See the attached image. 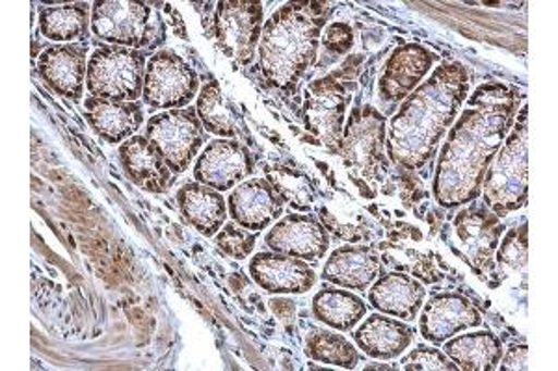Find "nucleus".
Segmentation results:
<instances>
[{
    "label": "nucleus",
    "instance_id": "f257e3e1",
    "mask_svg": "<svg viewBox=\"0 0 558 371\" xmlns=\"http://www.w3.org/2000/svg\"><path fill=\"white\" fill-rule=\"evenodd\" d=\"M521 101L520 91L502 83L483 84L471 95L439 152L434 196L441 207L481 197L486 171L512 131Z\"/></svg>",
    "mask_w": 558,
    "mask_h": 371
},
{
    "label": "nucleus",
    "instance_id": "f03ea898",
    "mask_svg": "<svg viewBox=\"0 0 558 371\" xmlns=\"http://www.w3.org/2000/svg\"><path fill=\"white\" fill-rule=\"evenodd\" d=\"M468 94L470 73L462 63L439 65L391 120L386 141L389 160L408 171L430 162Z\"/></svg>",
    "mask_w": 558,
    "mask_h": 371
},
{
    "label": "nucleus",
    "instance_id": "7ed1b4c3",
    "mask_svg": "<svg viewBox=\"0 0 558 371\" xmlns=\"http://www.w3.org/2000/svg\"><path fill=\"white\" fill-rule=\"evenodd\" d=\"M328 13L326 2H289L265 23L259 65L270 86L289 91L312 67Z\"/></svg>",
    "mask_w": 558,
    "mask_h": 371
},
{
    "label": "nucleus",
    "instance_id": "20e7f679",
    "mask_svg": "<svg viewBox=\"0 0 558 371\" xmlns=\"http://www.w3.org/2000/svg\"><path fill=\"white\" fill-rule=\"evenodd\" d=\"M515 123L484 176V205L502 215L518 212L529 197V108L515 115Z\"/></svg>",
    "mask_w": 558,
    "mask_h": 371
},
{
    "label": "nucleus",
    "instance_id": "39448f33",
    "mask_svg": "<svg viewBox=\"0 0 558 371\" xmlns=\"http://www.w3.org/2000/svg\"><path fill=\"white\" fill-rule=\"evenodd\" d=\"M357 62L360 58H350L341 70L318 78L305 89V128L333 154H339L343 138L344 114L354 91Z\"/></svg>",
    "mask_w": 558,
    "mask_h": 371
},
{
    "label": "nucleus",
    "instance_id": "423d86ee",
    "mask_svg": "<svg viewBox=\"0 0 558 371\" xmlns=\"http://www.w3.org/2000/svg\"><path fill=\"white\" fill-rule=\"evenodd\" d=\"M146 52L125 47H99L89 57L86 88L92 97L138 102L146 78Z\"/></svg>",
    "mask_w": 558,
    "mask_h": 371
},
{
    "label": "nucleus",
    "instance_id": "0eeeda50",
    "mask_svg": "<svg viewBox=\"0 0 558 371\" xmlns=\"http://www.w3.org/2000/svg\"><path fill=\"white\" fill-rule=\"evenodd\" d=\"M92 30L97 38L114 47L147 49L155 39L165 36L162 20L151 4L136 0H105L92 8Z\"/></svg>",
    "mask_w": 558,
    "mask_h": 371
},
{
    "label": "nucleus",
    "instance_id": "6e6552de",
    "mask_svg": "<svg viewBox=\"0 0 558 371\" xmlns=\"http://www.w3.org/2000/svg\"><path fill=\"white\" fill-rule=\"evenodd\" d=\"M146 138L159 149L170 171L179 175L189 170L204 147L205 128L196 110L179 108L153 115L147 121Z\"/></svg>",
    "mask_w": 558,
    "mask_h": 371
},
{
    "label": "nucleus",
    "instance_id": "1a4fd4ad",
    "mask_svg": "<svg viewBox=\"0 0 558 371\" xmlns=\"http://www.w3.org/2000/svg\"><path fill=\"white\" fill-rule=\"evenodd\" d=\"M386 120L373 107L355 108L343 128L339 154L365 181L380 178L386 170Z\"/></svg>",
    "mask_w": 558,
    "mask_h": 371
},
{
    "label": "nucleus",
    "instance_id": "9d476101",
    "mask_svg": "<svg viewBox=\"0 0 558 371\" xmlns=\"http://www.w3.org/2000/svg\"><path fill=\"white\" fill-rule=\"evenodd\" d=\"M199 78L183 58L172 51L155 52L146 67L142 99L155 110H179L196 97Z\"/></svg>",
    "mask_w": 558,
    "mask_h": 371
},
{
    "label": "nucleus",
    "instance_id": "9b49d317",
    "mask_svg": "<svg viewBox=\"0 0 558 371\" xmlns=\"http://www.w3.org/2000/svg\"><path fill=\"white\" fill-rule=\"evenodd\" d=\"M215 38L223 54L246 67L254 62L263 34V4L247 0H223L215 12Z\"/></svg>",
    "mask_w": 558,
    "mask_h": 371
},
{
    "label": "nucleus",
    "instance_id": "f8f14e48",
    "mask_svg": "<svg viewBox=\"0 0 558 371\" xmlns=\"http://www.w3.org/2000/svg\"><path fill=\"white\" fill-rule=\"evenodd\" d=\"M452 225L458 257H462L481 275L494 271V255L505 233L501 218L486 205H473L458 212Z\"/></svg>",
    "mask_w": 558,
    "mask_h": 371
},
{
    "label": "nucleus",
    "instance_id": "ddd939ff",
    "mask_svg": "<svg viewBox=\"0 0 558 371\" xmlns=\"http://www.w3.org/2000/svg\"><path fill=\"white\" fill-rule=\"evenodd\" d=\"M268 249L317 264L330 247V234L313 215L289 214L267 234Z\"/></svg>",
    "mask_w": 558,
    "mask_h": 371
},
{
    "label": "nucleus",
    "instance_id": "4468645a",
    "mask_svg": "<svg viewBox=\"0 0 558 371\" xmlns=\"http://www.w3.org/2000/svg\"><path fill=\"white\" fill-rule=\"evenodd\" d=\"M254 173V160L235 139L210 141L197 158L194 178L216 191H228Z\"/></svg>",
    "mask_w": 558,
    "mask_h": 371
},
{
    "label": "nucleus",
    "instance_id": "2eb2a0df",
    "mask_svg": "<svg viewBox=\"0 0 558 371\" xmlns=\"http://www.w3.org/2000/svg\"><path fill=\"white\" fill-rule=\"evenodd\" d=\"M86 52L88 45L84 44L52 45L39 54V76L54 94L71 101H81L88 75Z\"/></svg>",
    "mask_w": 558,
    "mask_h": 371
},
{
    "label": "nucleus",
    "instance_id": "dca6fc26",
    "mask_svg": "<svg viewBox=\"0 0 558 371\" xmlns=\"http://www.w3.org/2000/svg\"><path fill=\"white\" fill-rule=\"evenodd\" d=\"M483 318L475 305L452 292L432 297L421 314V334L432 344H444L465 329L478 327Z\"/></svg>",
    "mask_w": 558,
    "mask_h": 371
},
{
    "label": "nucleus",
    "instance_id": "f3484780",
    "mask_svg": "<svg viewBox=\"0 0 558 371\" xmlns=\"http://www.w3.org/2000/svg\"><path fill=\"white\" fill-rule=\"evenodd\" d=\"M229 214L246 231H265L283 214V199L267 178L239 184L228 199Z\"/></svg>",
    "mask_w": 558,
    "mask_h": 371
},
{
    "label": "nucleus",
    "instance_id": "a211bd4d",
    "mask_svg": "<svg viewBox=\"0 0 558 371\" xmlns=\"http://www.w3.org/2000/svg\"><path fill=\"white\" fill-rule=\"evenodd\" d=\"M436 57L421 45H404L387 60L380 76L381 101H404L428 75Z\"/></svg>",
    "mask_w": 558,
    "mask_h": 371
},
{
    "label": "nucleus",
    "instance_id": "6ab92c4d",
    "mask_svg": "<svg viewBox=\"0 0 558 371\" xmlns=\"http://www.w3.org/2000/svg\"><path fill=\"white\" fill-rule=\"evenodd\" d=\"M250 275L270 294H305L317 283L307 262L279 252H259L250 260Z\"/></svg>",
    "mask_w": 558,
    "mask_h": 371
},
{
    "label": "nucleus",
    "instance_id": "aec40b11",
    "mask_svg": "<svg viewBox=\"0 0 558 371\" xmlns=\"http://www.w3.org/2000/svg\"><path fill=\"white\" fill-rule=\"evenodd\" d=\"M381 257L375 247L343 246L331 252L323 277L339 288L363 292L381 275Z\"/></svg>",
    "mask_w": 558,
    "mask_h": 371
},
{
    "label": "nucleus",
    "instance_id": "412c9836",
    "mask_svg": "<svg viewBox=\"0 0 558 371\" xmlns=\"http://www.w3.org/2000/svg\"><path fill=\"white\" fill-rule=\"evenodd\" d=\"M425 299V286L402 271L380 275L368 289V302L373 309L404 321L417 318Z\"/></svg>",
    "mask_w": 558,
    "mask_h": 371
},
{
    "label": "nucleus",
    "instance_id": "4be33fe9",
    "mask_svg": "<svg viewBox=\"0 0 558 371\" xmlns=\"http://www.w3.org/2000/svg\"><path fill=\"white\" fill-rule=\"evenodd\" d=\"M84 114L89 126L108 144H120L133 138L144 123L140 102H118L86 97Z\"/></svg>",
    "mask_w": 558,
    "mask_h": 371
},
{
    "label": "nucleus",
    "instance_id": "5701e85b",
    "mask_svg": "<svg viewBox=\"0 0 558 371\" xmlns=\"http://www.w3.org/2000/svg\"><path fill=\"white\" fill-rule=\"evenodd\" d=\"M423 234L412 225H399L395 231H389L387 242L380 244L381 264L389 265L399 271H408L413 277L421 279L425 283H438L444 279L441 271L436 270L432 252L418 251L413 246Z\"/></svg>",
    "mask_w": 558,
    "mask_h": 371
},
{
    "label": "nucleus",
    "instance_id": "b1692460",
    "mask_svg": "<svg viewBox=\"0 0 558 371\" xmlns=\"http://www.w3.org/2000/svg\"><path fill=\"white\" fill-rule=\"evenodd\" d=\"M120 162L129 178L138 188L160 194L168 188L172 171L159 149L146 136H133L120 147Z\"/></svg>",
    "mask_w": 558,
    "mask_h": 371
},
{
    "label": "nucleus",
    "instance_id": "393cba45",
    "mask_svg": "<svg viewBox=\"0 0 558 371\" xmlns=\"http://www.w3.org/2000/svg\"><path fill=\"white\" fill-rule=\"evenodd\" d=\"M318 218L324 228L337 239L360 244L373 238V223L344 189H333L324 196L323 205L318 207Z\"/></svg>",
    "mask_w": 558,
    "mask_h": 371
},
{
    "label": "nucleus",
    "instance_id": "a878e982",
    "mask_svg": "<svg viewBox=\"0 0 558 371\" xmlns=\"http://www.w3.org/2000/svg\"><path fill=\"white\" fill-rule=\"evenodd\" d=\"M413 338L415 331L408 323L391 320L386 314L368 316L354 333L355 346L378 360L397 359L412 346Z\"/></svg>",
    "mask_w": 558,
    "mask_h": 371
},
{
    "label": "nucleus",
    "instance_id": "bb28decb",
    "mask_svg": "<svg viewBox=\"0 0 558 371\" xmlns=\"http://www.w3.org/2000/svg\"><path fill=\"white\" fill-rule=\"evenodd\" d=\"M179 208L189 225L204 236H216L228 218V205L220 191L204 184H186L178 191Z\"/></svg>",
    "mask_w": 558,
    "mask_h": 371
},
{
    "label": "nucleus",
    "instance_id": "cd10ccee",
    "mask_svg": "<svg viewBox=\"0 0 558 371\" xmlns=\"http://www.w3.org/2000/svg\"><path fill=\"white\" fill-rule=\"evenodd\" d=\"M444 349L458 370L465 371L495 370L502 357L501 342L488 331L452 336L444 342Z\"/></svg>",
    "mask_w": 558,
    "mask_h": 371
},
{
    "label": "nucleus",
    "instance_id": "c85d7f7f",
    "mask_svg": "<svg viewBox=\"0 0 558 371\" xmlns=\"http://www.w3.org/2000/svg\"><path fill=\"white\" fill-rule=\"evenodd\" d=\"M313 314L336 331H352L367 314V305L347 289L324 288L313 297Z\"/></svg>",
    "mask_w": 558,
    "mask_h": 371
},
{
    "label": "nucleus",
    "instance_id": "c756f323",
    "mask_svg": "<svg viewBox=\"0 0 558 371\" xmlns=\"http://www.w3.org/2000/svg\"><path fill=\"white\" fill-rule=\"evenodd\" d=\"M89 4L75 2L62 7L39 8V32L51 41H76L88 34Z\"/></svg>",
    "mask_w": 558,
    "mask_h": 371
},
{
    "label": "nucleus",
    "instance_id": "7c9ffc66",
    "mask_svg": "<svg viewBox=\"0 0 558 371\" xmlns=\"http://www.w3.org/2000/svg\"><path fill=\"white\" fill-rule=\"evenodd\" d=\"M196 112L207 133L215 134L218 138L239 136L235 115L231 114L222 88L216 81H210L202 88V94L197 97Z\"/></svg>",
    "mask_w": 558,
    "mask_h": 371
},
{
    "label": "nucleus",
    "instance_id": "2f4dec72",
    "mask_svg": "<svg viewBox=\"0 0 558 371\" xmlns=\"http://www.w3.org/2000/svg\"><path fill=\"white\" fill-rule=\"evenodd\" d=\"M305 353L307 357L324 364L339 366L344 370H354L360 362V355L354 346L341 334L313 329L305 341Z\"/></svg>",
    "mask_w": 558,
    "mask_h": 371
},
{
    "label": "nucleus",
    "instance_id": "473e14b6",
    "mask_svg": "<svg viewBox=\"0 0 558 371\" xmlns=\"http://www.w3.org/2000/svg\"><path fill=\"white\" fill-rule=\"evenodd\" d=\"M267 181L278 191L283 202H289L294 210L305 212L315 202V188L310 176L287 165H274L267 171Z\"/></svg>",
    "mask_w": 558,
    "mask_h": 371
},
{
    "label": "nucleus",
    "instance_id": "72a5a7b5",
    "mask_svg": "<svg viewBox=\"0 0 558 371\" xmlns=\"http://www.w3.org/2000/svg\"><path fill=\"white\" fill-rule=\"evenodd\" d=\"M526 223L520 228L508 231L502 244L497 247V264L507 270L520 271L526 265L529 260V233H526Z\"/></svg>",
    "mask_w": 558,
    "mask_h": 371
},
{
    "label": "nucleus",
    "instance_id": "f704fd0d",
    "mask_svg": "<svg viewBox=\"0 0 558 371\" xmlns=\"http://www.w3.org/2000/svg\"><path fill=\"white\" fill-rule=\"evenodd\" d=\"M257 236L246 228L236 227L235 223H228L216 234V246L220 247L228 257L235 260H246L254 251Z\"/></svg>",
    "mask_w": 558,
    "mask_h": 371
},
{
    "label": "nucleus",
    "instance_id": "c9c22d12",
    "mask_svg": "<svg viewBox=\"0 0 558 371\" xmlns=\"http://www.w3.org/2000/svg\"><path fill=\"white\" fill-rule=\"evenodd\" d=\"M402 370H458V366L452 362L444 351L434 349V347H417L410 355H407L400 362Z\"/></svg>",
    "mask_w": 558,
    "mask_h": 371
},
{
    "label": "nucleus",
    "instance_id": "e433bc0d",
    "mask_svg": "<svg viewBox=\"0 0 558 371\" xmlns=\"http://www.w3.org/2000/svg\"><path fill=\"white\" fill-rule=\"evenodd\" d=\"M323 45L326 51L333 54H344L354 47V30L347 23H330L326 26L323 36Z\"/></svg>",
    "mask_w": 558,
    "mask_h": 371
},
{
    "label": "nucleus",
    "instance_id": "4c0bfd02",
    "mask_svg": "<svg viewBox=\"0 0 558 371\" xmlns=\"http://www.w3.org/2000/svg\"><path fill=\"white\" fill-rule=\"evenodd\" d=\"M526 360H529V347L525 344H518L507 349L497 368L501 371H525L529 370Z\"/></svg>",
    "mask_w": 558,
    "mask_h": 371
},
{
    "label": "nucleus",
    "instance_id": "58836bf2",
    "mask_svg": "<svg viewBox=\"0 0 558 371\" xmlns=\"http://www.w3.org/2000/svg\"><path fill=\"white\" fill-rule=\"evenodd\" d=\"M270 307H272L274 314L278 316L279 320L286 321V323H289L294 318V312H296L294 302L289 301V299H272Z\"/></svg>",
    "mask_w": 558,
    "mask_h": 371
}]
</instances>
